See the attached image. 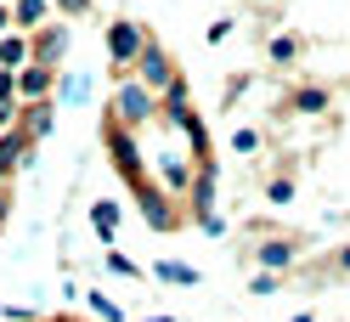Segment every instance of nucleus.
Masks as SVG:
<instances>
[{"label":"nucleus","mask_w":350,"mask_h":322,"mask_svg":"<svg viewBox=\"0 0 350 322\" xmlns=\"http://www.w3.org/2000/svg\"><path fill=\"white\" fill-rule=\"evenodd\" d=\"M57 96L62 102H91V79H85V74H62L57 79Z\"/></svg>","instance_id":"dca6fc26"},{"label":"nucleus","mask_w":350,"mask_h":322,"mask_svg":"<svg viewBox=\"0 0 350 322\" xmlns=\"http://www.w3.org/2000/svg\"><path fill=\"white\" fill-rule=\"evenodd\" d=\"M102 136H107V147H113L119 176H124L130 187H142L147 176H142V159H136V136H130V131H113V124H102Z\"/></svg>","instance_id":"39448f33"},{"label":"nucleus","mask_w":350,"mask_h":322,"mask_svg":"<svg viewBox=\"0 0 350 322\" xmlns=\"http://www.w3.org/2000/svg\"><path fill=\"white\" fill-rule=\"evenodd\" d=\"M12 221V198H6V187H0V226Z\"/></svg>","instance_id":"bb28decb"},{"label":"nucleus","mask_w":350,"mask_h":322,"mask_svg":"<svg viewBox=\"0 0 350 322\" xmlns=\"http://www.w3.org/2000/svg\"><path fill=\"white\" fill-rule=\"evenodd\" d=\"M12 34V6H0V40Z\"/></svg>","instance_id":"c85d7f7f"},{"label":"nucleus","mask_w":350,"mask_h":322,"mask_svg":"<svg viewBox=\"0 0 350 322\" xmlns=\"http://www.w3.org/2000/svg\"><path fill=\"white\" fill-rule=\"evenodd\" d=\"M327 102H334V96H327V85H299V91L288 96V107H294V113H322Z\"/></svg>","instance_id":"4468645a"},{"label":"nucleus","mask_w":350,"mask_h":322,"mask_svg":"<svg viewBox=\"0 0 350 322\" xmlns=\"http://www.w3.org/2000/svg\"><path fill=\"white\" fill-rule=\"evenodd\" d=\"M29 62H34V51H29V34H6V40H0V68H12V74H23L29 68Z\"/></svg>","instance_id":"f8f14e48"},{"label":"nucleus","mask_w":350,"mask_h":322,"mask_svg":"<svg viewBox=\"0 0 350 322\" xmlns=\"http://www.w3.org/2000/svg\"><path fill=\"white\" fill-rule=\"evenodd\" d=\"M152 113H159V96H152L142 79H119V85H113V102H107V119H102V124H113V131H130V136H136V131H142V124H147Z\"/></svg>","instance_id":"f257e3e1"},{"label":"nucleus","mask_w":350,"mask_h":322,"mask_svg":"<svg viewBox=\"0 0 350 322\" xmlns=\"http://www.w3.org/2000/svg\"><path fill=\"white\" fill-rule=\"evenodd\" d=\"M0 317H6V322H34V311H29V306H0Z\"/></svg>","instance_id":"a878e982"},{"label":"nucleus","mask_w":350,"mask_h":322,"mask_svg":"<svg viewBox=\"0 0 350 322\" xmlns=\"http://www.w3.org/2000/svg\"><path fill=\"white\" fill-rule=\"evenodd\" d=\"M57 79H62V68H40V62H29V68L17 74V107H23V102H51Z\"/></svg>","instance_id":"423d86ee"},{"label":"nucleus","mask_w":350,"mask_h":322,"mask_svg":"<svg viewBox=\"0 0 350 322\" xmlns=\"http://www.w3.org/2000/svg\"><path fill=\"white\" fill-rule=\"evenodd\" d=\"M51 17V0H12V29L17 34H40Z\"/></svg>","instance_id":"1a4fd4ad"},{"label":"nucleus","mask_w":350,"mask_h":322,"mask_svg":"<svg viewBox=\"0 0 350 322\" xmlns=\"http://www.w3.org/2000/svg\"><path fill=\"white\" fill-rule=\"evenodd\" d=\"M152 277H159V283H181V289H192V283H198V271H192V266H181V260H159V266H152Z\"/></svg>","instance_id":"2eb2a0df"},{"label":"nucleus","mask_w":350,"mask_h":322,"mask_svg":"<svg viewBox=\"0 0 350 322\" xmlns=\"http://www.w3.org/2000/svg\"><path fill=\"white\" fill-rule=\"evenodd\" d=\"M339 271H350V249H339Z\"/></svg>","instance_id":"c756f323"},{"label":"nucleus","mask_w":350,"mask_h":322,"mask_svg":"<svg viewBox=\"0 0 350 322\" xmlns=\"http://www.w3.org/2000/svg\"><path fill=\"white\" fill-rule=\"evenodd\" d=\"M85 306H91V317H96V322H124V311H119L107 294H96V289H85Z\"/></svg>","instance_id":"f3484780"},{"label":"nucleus","mask_w":350,"mask_h":322,"mask_svg":"<svg viewBox=\"0 0 350 322\" xmlns=\"http://www.w3.org/2000/svg\"><path fill=\"white\" fill-rule=\"evenodd\" d=\"M0 6H6V0H0Z\"/></svg>","instance_id":"473e14b6"},{"label":"nucleus","mask_w":350,"mask_h":322,"mask_svg":"<svg viewBox=\"0 0 350 322\" xmlns=\"http://www.w3.org/2000/svg\"><path fill=\"white\" fill-rule=\"evenodd\" d=\"M17 124H23V136H29V142H46V136L57 131V107H51V102H23Z\"/></svg>","instance_id":"6e6552de"},{"label":"nucleus","mask_w":350,"mask_h":322,"mask_svg":"<svg viewBox=\"0 0 350 322\" xmlns=\"http://www.w3.org/2000/svg\"><path fill=\"white\" fill-rule=\"evenodd\" d=\"M107 271H119V277H142V266H136V260H124V254H113V249H107Z\"/></svg>","instance_id":"412c9836"},{"label":"nucleus","mask_w":350,"mask_h":322,"mask_svg":"<svg viewBox=\"0 0 350 322\" xmlns=\"http://www.w3.org/2000/svg\"><path fill=\"white\" fill-rule=\"evenodd\" d=\"M288 322H317V317H311V311H299V317H288Z\"/></svg>","instance_id":"7c9ffc66"},{"label":"nucleus","mask_w":350,"mask_h":322,"mask_svg":"<svg viewBox=\"0 0 350 322\" xmlns=\"http://www.w3.org/2000/svg\"><path fill=\"white\" fill-rule=\"evenodd\" d=\"M249 294H260V299L277 294V271H254V277H249Z\"/></svg>","instance_id":"aec40b11"},{"label":"nucleus","mask_w":350,"mask_h":322,"mask_svg":"<svg viewBox=\"0 0 350 322\" xmlns=\"http://www.w3.org/2000/svg\"><path fill=\"white\" fill-rule=\"evenodd\" d=\"M232 153L254 159V153H260V131H249V124H243V131H232Z\"/></svg>","instance_id":"a211bd4d"},{"label":"nucleus","mask_w":350,"mask_h":322,"mask_svg":"<svg viewBox=\"0 0 350 322\" xmlns=\"http://www.w3.org/2000/svg\"><path fill=\"white\" fill-rule=\"evenodd\" d=\"M294 57H299V40L294 34H277L271 40V62H294Z\"/></svg>","instance_id":"6ab92c4d"},{"label":"nucleus","mask_w":350,"mask_h":322,"mask_svg":"<svg viewBox=\"0 0 350 322\" xmlns=\"http://www.w3.org/2000/svg\"><path fill=\"white\" fill-rule=\"evenodd\" d=\"M102 46H107V62H113V68H136L142 51L152 46V34H147V23H136V17H113L107 34H102Z\"/></svg>","instance_id":"f03ea898"},{"label":"nucleus","mask_w":350,"mask_h":322,"mask_svg":"<svg viewBox=\"0 0 350 322\" xmlns=\"http://www.w3.org/2000/svg\"><path fill=\"white\" fill-rule=\"evenodd\" d=\"M142 322H175V317H142Z\"/></svg>","instance_id":"2f4dec72"},{"label":"nucleus","mask_w":350,"mask_h":322,"mask_svg":"<svg viewBox=\"0 0 350 322\" xmlns=\"http://www.w3.org/2000/svg\"><path fill=\"white\" fill-rule=\"evenodd\" d=\"M68 40H74V29H68V23H46L40 34H29V51H34L40 68H57V62L68 57Z\"/></svg>","instance_id":"20e7f679"},{"label":"nucleus","mask_w":350,"mask_h":322,"mask_svg":"<svg viewBox=\"0 0 350 322\" xmlns=\"http://www.w3.org/2000/svg\"><path fill=\"white\" fill-rule=\"evenodd\" d=\"M12 176H17V170H12V159H6V153H0V187H6Z\"/></svg>","instance_id":"cd10ccee"},{"label":"nucleus","mask_w":350,"mask_h":322,"mask_svg":"<svg viewBox=\"0 0 350 322\" xmlns=\"http://www.w3.org/2000/svg\"><path fill=\"white\" fill-rule=\"evenodd\" d=\"M17 113H23L17 102H0V136H6V131H17Z\"/></svg>","instance_id":"4be33fe9"},{"label":"nucleus","mask_w":350,"mask_h":322,"mask_svg":"<svg viewBox=\"0 0 350 322\" xmlns=\"http://www.w3.org/2000/svg\"><path fill=\"white\" fill-rule=\"evenodd\" d=\"M159 113L175 119V124H192V85H187V79H175L170 91L159 96Z\"/></svg>","instance_id":"9d476101"},{"label":"nucleus","mask_w":350,"mask_h":322,"mask_svg":"<svg viewBox=\"0 0 350 322\" xmlns=\"http://www.w3.org/2000/svg\"><path fill=\"white\" fill-rule=\"evenodd\" d=\"M254 260H260V271H288L294 266V243L288 238H266L254 249Z\"/></svg>","instance_id":"9b49d317"},{"label":"nucleus","mask_w":350,"mask_h":322,"mask_svg":"<svg viewBox=\"0 0 350 322\" xmlns=\"http://www.w3.org/2000/svg\"><path fill=\"white\" fill-rule=\"evenodd\" d=\"M91 232H96L102 243H113V232H119V204L113 198H96L91 204Z\"/></svg>","instance_id":"ddd939ff"},{"label":"nucleus","mask_w":350,"mask_h":322,"mask_svg":"<svg viewBox=\"0 0 350 322\" xmlns=\"http://www.w3.org/2000/svg\"><path fill=\"white\" fill-rule=\"evenodd\" d=\"M136 198H142V221H147L152 232H170V226H175V209H170V198H164V192L152 187V181H142V187H136Z\"/></svg>","instance_id":"0eeeda50"},{"label":"nucleus","mask_w":350,"mask_h":322,"mask_svg":"<svg viewBox=\"0 0 350 322\" xmlns=\"http://www.w3.org/2000/svg\"><path fill=\"white\" fill-rule=\"evenodd\" d=\"M51 6H57L62 17H85V12H91V0H51Z\"/></svg>","instance_id":"5701e85b"},{"label":"nucleus","mask_w":350,"mask_h":322,"mask_svg":"<svg viewBox=\"0 0 350 322\" xmlns=\"http://www.w3.org/2000/svg\"><path fill=\"white\" fill-rule=\"evenodd\" d=\"M266 192H271V204H288V198H294V181H271Z\"/></svg>","instance_id":"393cba45"},{"label":"nucleus","mask_w":350,"mask_h":322,"mask_svg":"<svg viewBox=\"0 0 350 322\" xmlns=\"http://www.w3.org/2000/svg\"><path fill=\"white\" fill-rule=\"evenodd\" d=\"M136 79L147 85L152 96H164L181 74H175V62H170V51H164V46H147V51H142V62H136Z\"/></svg>","instance_id":"7ed1b4c3"},{"label":"nucleus","mask_w":350,"mask_h":322,"mask_svg":"<svg viewBox=\"0 0 350 322\" xmlns=\"http://www.w3.org/2000/svg\"><path fill=\"white\" fill-rule=\"evenodd\" d=\"M0 102H17V74L0 68Z\"/></svg>","instance_id":"b1692460"}]
</instances>
